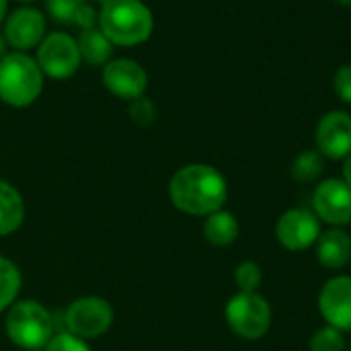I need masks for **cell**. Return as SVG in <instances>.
Here are the masks:
<instances>
[{
  "label": "cell",
  "mask_w": 351,
  "mask_h": 351,
  "mask_svg": "<svg viewBox=\"0 0 351 351\" xmlns=\"http://www.w3.org/2000/svg\"><path fill=\"white\" fill-rule=\"evenodd\" d=\"M113 306L101 296H80L66 308L68 333L88 341L105 335L113 325Z\"/></svg>",
  "instance_id": "cell-6"
},
{
  "label": "cell",
  "mask_w": 351,
  "mask_h": 351,
  "mask_svg": "<svg viewBox=\"0 0 351 351\" xmlns=\"http://www.w3.org/2000/svg\"><path fill=\"white\" fill-rule=\"evenodd\" d=\"M276 237L284 249L304 251L319 241L321 220L317 218L315 212H311L306 208L286 210L276 224Z\"/></svg>",
  "instance_id": "cell-10"
},
{
  "label": "cell",
  "mask_w": 351,
  "mask_h": 351,
  "mask_svg": "<svg viewBox=\"0 0 351 351\" xmlns=\"http://www.w3.org/2000/svg\"><path fill=\"white\" fill-rule=\"evenodd\" d=\"M16 2H33V0H16Z\"/></svg>",
  "instance_id": "cell-31"
},
{
  "label": "cell",
  "mask_w": 351,
  "mask_h": 351,
  "mask_svg": "<svg viewBox=\"0 0 351 351\" xmlns=\"http://www.w3.org/2000/svg\"><path fill=\"white\" fill-rule=\"evenodd\" d=\"M99 29L113 45L134 47L150 39L154 16L142 0H103Z\"/></svg>",
  "instance_id": "cell-2"
},
{
  "label": "cell",
  "mask_w": 351,
  "mask_h": 351,
  "mask_svg": "<svg viewBox=\"0 0 351 351\" xmlns=\"http://www.w3.org/2000/svg\"><path fill=\"white\" fill-rule=\"evenodd\" d=\"M6 45H8V43H6V39H4V33H0V58H4V56L8 53V51H6Z\"/></svg>",
  "instance_id": "cell-28"
},
{
  "label": "cell",
  "mask_w": 351,
  "mask_h": 351,
  "mask_svg": "<svg viewBox=\"0 0 351 351\" xmlns=\"http://www.w3.org/2000/svg\"><path fill=\"white\" fill-rule=\"evenodd\" d=\"M97 21H99V14H97L95 8L86 2V4L78 10V14H76V19H74L72 25H76V27H80V29L84 31V29H93Z\"/></svg>",
  "instance_id": "cell-26"
},
{
  "label": "cell",
  "mask_w": 351,
  "mask_h": 351,
  "mask_svg": "<svg viewBox=\"0 0 351 351\" xmlns=\"http://www.w3.org/2000/svg\"><path fill=\"white\" fill-rule=\"evenodd\" d=\"M41 351H93L88 348V343L72 333H60V335H53L47 346Z\"/></svg>",
  "instance_id": "cell-24"
},
{
  "label": "cell",
  "mask_w": 351,
  "mask_h": 351,
  "mask_svg": "<svg viewBox=\"0 0 351 351\" xmlns=\"http://www.w3.org/2000/svg\"><path fill=\"white\" fill-rule=\"evenodd\" d=\"M6 8H8V2H6V0H0V23H2L4 16H6Z\"/></svg>",
  "instance_id": "cell-29"
},
{
  "label": "cell",
  "mask_w": 351,
  "mask_h": 351,
  "mask_svg": "<svg viewBox=\"0 0 351 351\" xmlns=\"http://www.w3.org/2000/svg\"><path fill=\"white\" fill-rule=\"evenodd\" d=\"M317 245V259L327 269H341L351 261V237L343 228L321 232Z\"/></svg>",
  "instance_id": "cell-14"
},
{
  "label": "cell",
  "mask_w": 351,
  "mask_h": 351,
  "mask_svg": "<svg viewBox=\"0 0 351 351\" xmlns=\"http://www.w3.org/2000/svg\"><path fill=\"white\" fill-rule=\"evenodd\" d=\"M169 197L179 212L206 218L224 208L228 199V183L216 167L193 162L181 167L171 177Z\"/></svg>",
  "instance_id": "cell-1"
},
{
  "label": "cell",
  "mask_w": 351,
  "mask_h": 351,
  "mask_svg": "<svg viewBox=\"0 0 351 351\" xmlns=\"http://www.w3.org/2000/svg\"><path fill=\"white\" fill-rule=\"evenodd\" d=\"M43 78L35 58L27 51H8L0 58V101L16 109L33 105L43 90Z\"/></svg>",
  "instance_id": "cell-3"
},
{
  "label": "cell",
  "mask_w": 351,
  "mask_h": 351,
  "mask_svg": "<svg viewBox=\"0 0 351 351\" xmlns=\"http://www.w3.org/2000/svg\"><path fill=\"white\" fill-rule=\"evenodd\" d=\"M49 14L60 23H74L78 10L86 4V0H45Z\"/></svg>",
  "instance_id": "cell-23"
},
{
  "label": "cell",
  "mask_w": 351,
  "mask_h": 351,
  "mask_svg": "<svg viewBox=\"0 0 351 351\" xmlns=\"http://www.w3.org/2000/svg\"><path fill=\"white\" fill-rule=\"evenodd\" d=\"M103 84L113 97L130 103L146 95L148 72L136 60L130 58L109 60L103 66Z\"/></svg>",
  "instance_id": "cell-9"
},
{
  "label": "cell",
  "mask_w": 351,
  "mask_h": 351,
  "mask_svg": "<svg viewBox=\"0 0 351 351\" xmlns=\"http://www.w3.org/2000/svg\"><path fill=\"white\" fill-rule=\"evenodd\" d=\"M25 222V202L16 187L0 179V237L16 232Z\"/></svg>",
  "instance_id": "cell-15"
},
{
  "label": "cell",
  "mask_w": 351,
  "mask_h": 351,
  "mask_svg": "<svg viewBox=\"0 0 351 351\" xmlns=\"http://www.w3.org/2000/svg\"><path fill=\"white\" fill-rule=\"evenodd\" d=\"M308 350L311 351H343L346 350V337H343V331L331 327V325H325L321 329L315 331V335L311 337V343H308Z\"/></svg>",
  "instance_id": "cell-20"
},
{
  "label": "cell",
  "mask_w": 351,
  "mask_h": 351,
  "mask_svg": "<svg viewBox=\"0 0 351 351\" xmlns=\"http://www.w3.org/2000/svg\"><path fill=\"white\" fill-rule=\"evenodd\" d=\"M325 171V156L319 150H304L300 152L292 167H290V175L294 181L298 183H313L317 181Z\"/></svg>",
  "instance_id": "cell-19"
},
{
  "label": "cell",
  "mask_w": 351,
  "mask_h": 351,
  "mask_svg": "<svg viewBox=\"0 0 351 351\" xmlns=\"http://www.w3.org/2000/svg\"><path fill=\"white\" fill-rule=\"evenodd\" d=\"M263 282V271L255 261H243L234 269V284L241 292H257Z\"/></svg>",
  "instance_id": "cell-21"
},
{
  "label": "cell",
  "mask_w": 351,
  "mask_h": 351,
  "mask_svg": "<svg viewBox=\"0 0 351 351\" xmlns=\"http://www.w3.org/2000/svg\"><path fill=\"white\" fill-rule=\"evenodd\" d=\"M128 113H130V119L138 128H146V125H152L156 119V105L148 97H140V99L130 101Z\"/></svg>",
  "instance_id": "cell-22"
},
{
  "label": "cell",
  "mask_w": 351,
  "mask_h": 351,
  "mask_svg": "<svg viewBox=\"0 0 351 351\" xmlns=\"http://www.w3.org/2000/svg\"><path fill=\"white\" fill-rule=\"evenodd\" d=\"M343 181L348 183V187L351 189V154L343 160Z\"/></svg>",
  "instance_id": "cell-27"
},
{
  "label": "cell",
  "mask_w": 351,
  "mask_h": 351,
  "mask_svg": "<svg viewBox=\"0 0 351 351\" xmlns=\"http://www.w3.org/2000/svg\"><path fill=\"white\" fill-rule=\"evenodd\" d=\"M333 86H335V93L339 95V99L351 105V62L350 64H343L335 72Z\"/></svg>",
  "instance_id": "cell-25"
},
{
  "label": "cell",
  "mask_w": 351,
  "mask_h": 351,
  "mask_svg": "<svg viewBox=\"0 0 351 351\" xmlns=\"http://www.w3.org/2000/svg\"><path fill=\"white\" fill-rule=\"evenodd\" d=\"M37 64L41 72L53 80H66L76 74L82 64L78 43L68 33H49L37 45Z\"/></svg>",
  "instance_id": "cell-7"
},
{
  "label": "cell",
  "mask_w": 351,
  "mask_h": 351,
  "mask_svg": "<svg viewBox=\"0 0 351 351\" xmlns=\"http://www.w3.org/2000/svg\"><path fill=\"white\" fill-rule=\"evenodd\" d=\"M317 150L331 160H346L351 154V115L348 111L325 113L315 132Z\"/></svg>",
  "instance_id": "cell-11"
},
{
  "label": "cell",
  "mask_w": 351,
  "mask_h": 351,
  "mask_svg": "<svg viewBox=\"0 0 351 351\" xmlns=\"http://www.w3.org/2000/svg\"><path fill=\"white\" fill-rule=\"evenodd\" d=\"M45 37V16L41 10L23 6L10 12L4 23V39L14 51H29Z\"/></svg>",
  "instance_id": "cell-12"
},
{
  "label": "cell",
  "mask_w": 351,
  "mask_h": 351,
  "mask_svg": "<svg viewBox=\"0 0 351 351\" xmlns=\"http://www.w3.org/2000/svg\"><path fill=\"white\" fill-rule=\"evenodd\" d=\"M239 220L228 210H218L210 216H206L204 222V237L214 247H228L239 237Z\"/></svg>",
  "instance_id": "cell-16"
},
{
  "label": "cell",
  "mask_w": 351,
  "mask_h": 351,
  "mask_svg": "<svg viewBox=\"0 0 351 351\" xmlns=\"http://www.w3.org/2000/svg\"><path fill=\"white\" fill-rule=\"evenodd\" d=\"M226 323L234 335L247 341L261 339L271 327V306L259 292H239L224 308Z\"/></svg>",
  "instance_id": "cell-5"
},
{
  "label": "cell",
  "mask_w": 351,
  "mask_h": 351,
  "mask_svg": "<svg viewBox=\"0 0 351 351\" xmlns=\"http://www.w3.org/2000/svg\"><path fill=\"white\" fill-rule=\"evenodd\" d=\"M319 311L327 325L351 331V276L331 278L319 294Z\"/></svg>",
  "instance_id": "cell-13"
},
{
  "label": "cell",
  "mask_w": 351,
  "mask_h": 351,
  "mask_svg": "<svg viewBox=\"0 0 351 351\" xmlns=\"http://www.w3.org/2000/svg\"><path fill=\"white\" fill-rule=\"evenodd\" d=\"M350 351H351V343H350Z\"/></svg>",
  "instance_id": "cell-32"
},
{
  "label": "cell",
  "mask_w": 351,
  "mask_h": 351,
  "mask_svg": "<svg viewBox=\"0 0 351 351\" xmlns=\"http://www.w3.org/2000/svg\"><path fill=\"white\" fill-rule=\"evenodd\" d=\"M23 286V276L16 263H12L6 257H0V313L8 311L21 292Z\"/></svg>",
  "instance_id": "cell-18"
},
{
  "label": "cell",
  "mask_w": 351,
  "mask_h": 351,
  "mask_svg": "<svg viewBox=\"0 0 351 351\" xmlns=\"http://www.w3.org/2000/svg\"><path fill=\"white\" fill-rule=\"evenodd\" d=\"M4 331L12 346L27 351L43 350L53 337L49 311L37 300H16L4 319Z\"/></svg>",
  "instance_id": "cell-4"
},
{
  "label": "cell",
  "mask_w": 351,
  "mask_h": 351,
  "mask_svg": "<svg viewBox=\"0 0 351 351\" xmlns=\"http://www.w3.org/2000/svg\"><path fill=\"white\" fill-rule=\"evenodd\" d=\"M337 4H341V6H351V0H335Z\"/></svg>",
  "instance_id": "cell-30"
},
{
  "label": "cell",
  "mask_w": 351,
  "mask_h": 351,
  "mask_svg": "<svg viewBox=\"0 0 351 351\" xmlns=\"http://www.w3.org/2000/svg\"><path fill=\"white\" fill-rule=\"evenodd\" d=\"M80 58L88 66H105L111 60L113 53V43L105 37V33L97 27L80 31V37L76 39Z\"/></svg>",
  "instance_id": "cell-17"
},
{
  "label": "cell",
  "mask_w": 351,
  "mask_h": 351,
  "mask_svg": "<svg viewBox=\"0 0 351 351\" xmlns=\"http://www.w3.org/2000/svg\"><path fill=\"white\" fill-rule=\"evenodd\" d=\"M313 212L333 228L351 222V189L343 179H325L313 193Z\"/></svg>",
  "instance_id": "cell-8"
}]
</instances>
